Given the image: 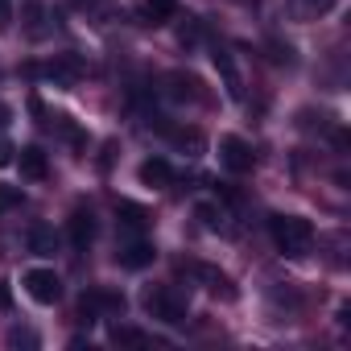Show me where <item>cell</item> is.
<instances>
[{
    "instance_id": "cell-1",
    "label": "cell",
    "mask_w": 351,
    "mask_h": 351,
    "mask_svg": "<svg viewBox=\"0 0 351 351\" xmlns=\"http://www.w3.org/2000/svg\"><path fill=\"white\" fill-rule=\"evenodd\" d=\"M269 232H273V240H277V248L285 256H306L310 244H314V228L302 215H273L269 219Z\"/></svg>"
},
{
    "instance_id": "cell-2",
    "label": "cell",
    "mask_w": 351,
    "mask_h": 351,
    "mask_svg": "<svg viewBox=\"0 0 351 351\" xmlns=\"http://www.w3.org/2000/svg\"><path fill=\"white\" fill-rule=\"evenodd\" d=\"M145 310H149L153 318L169 322V326H182V322H186V302H182V298H173L165 285L145 289Z\"/></svg>"
},
{
    "instance_id": "cell-3",
    "label": "cell",
    "mask_w": 351,
    "mask_h": 351,
    "mask_svg": "<svg viewBox=\"0 0 351 351\" xmlns=\"http://www.w3.org/2000/svg\"><path fill=\"white\" fill-rule=\"evenodd\" d=\"M21 285H25V293L38 302V306H54L58 298H62V281H58V273L54 269H29L25 277H21Z\"/></svg>"
},
{
    "instance_id": "cell-4",
    "label": "cell",
    "mask_w": 351,
    "mask_h": 351,
    "mask_svg": "<svg viewBox=\"0 0 351 351\" xmlns=\"http://www.w3.org/2000/svg\"><path fill=\"white\" fill-rule=\"evenodd\" d=\"M95 314H124V293H116V289H104V285H95V289H87L83 293V318L91 322Z\"/></svg>"
},
{
    "instance_id": "cell-5",
    "label": "cell",
    "mask_w": 351,
    "mask_h": 351,
    "mask_svg": "<svg viewBox=\"0 0 351 351\" xmlns=\"http://www.w3.org/2000/svg\"><path fill=\"white\" fill-rule=\"evenodd\" d=\"M219 161H223L232 173H248L252 161H256V153H252V145H248L244 136H223V141H219Z\"/></svg>"
},
{
    "instance_id": "cell-6",
    "label": "cell",
    "mask_w": 351,
    "mask_h": 351,
    "mask_svg": "<svg viewBox=\"0 0 351 351\" xmlns=\"http://www.w3.org/2000/svg\"><path fill=\"white\" fill-rule=\"evenodd\" d=\"M211 58H215V71H219V79H223V91H228L232 99H244V79H240V66H236V58H232L228 50H215Z\"/></svg>"
},
{
    "instance_id": "cell-7",
    "label": "cell",
    "mask_w": 351,
    "mask_h": 351,
    "mask_svg": "<svg viewBox=\"0 0 351 351\" xmlns=\"http://www.w3.org/2000/svg\"><path fill=\"white\" fill-rule=\"evenodd\" d=\"M116 261L124 265V269H145V265H153V244L149 240H124L120 244V252H116Z\"/></svg>"
},
{
    "instance_id": "cell-8",
    "label": "cell",
    "mask_w": 351,
    "mask_h": 351,
    "mask_svg": "<svg viewBox=\"0 0 351 351\" xmlns=\"http://www.w3.org/2000/svg\"><path fill=\"white\" fill-rule=\"evenodd\" d=\"M165 136H169L173 149L186 153V157H203V149H207V136L199 128H165Z\"/></svg>"
},
{
    "instance_id": "cell-9",
    "label": "cell",
    "mask_w": 351,
    "mask_h": 351,
    "mask_svg": "<svg viewBox=\"0 0 351 351\" xmlns=\"http://www.w3.org/2000/svg\"><path fill=\"white\" fill-rule=\"evenodd\" d=\"M79 75H83V62H79L75 54H58V58L46 66V79H54L58 87H71Z\"/></svg>"
},
{
    "instance_id": "cell-10",
    "label": "cell",
    "mask_w": 351,
    "mask_h": 351,
    "mask_svg": "<svg viewBox=\"0 0 351 351\" xmlns=\"http://www.w3.org/2000/svg\"><path fill=\"white\" fill-rule=\"evenodd\" d=\"M191 273H195V277H199V281H203V285H207L211 293H219V298H228V302L236 298V289H232L228 273H219L215 265H191Z\"/></svg>"
},
{
    "instance_id": "cell-11",
    "label": "cell",
    "mask_w": 351,
    "mask_h": 351,
    "mask_svg": "<svg viewBox=\"0 0 351 351\" xmlns=\"http://www.w3.org/2000/svg\"><path fill=\"white\" fill-rule=\"evenodd\" d=\"M141 182H145V186H153V191L169 186V182H173L169 161H165V157H149V161H141Z\"/></svg>"
},
{
    "instance_id": "cell-12",
    "label": "cell",
    "mask_w": 351,
    "mask_h": 351,
    "mask_svg": "<svg viewBox=\"0 0 351 351\" xmlns=\"http://www.w3.org/2000/svg\"><path fill=\"white\" fill-rule=\"evenodd\" d=\"M141 17L145 25H169V21H178V0H145Z\"/></svg>"
},
{
    "instance_id": "cell-13",
    "label": "cell",
    "mask_w": 351,
    "mask_h": 351,
    "mask_svg": "<svg viewBox=\"0 0 351 351\" xmlns=\"http://www.w3.org/2000/svg\"><path fill=\"white\" fill-rule=\"evenodd\" d=\"M91 240H95V215L87 207H75V215H71V244L87 248Z\"/></svg>"
},
{
    "instance_id": "cell-14",
    "label": "cell",
    "mask_w": 351,
    "mask_h": 351,
    "mask_svg": "<svg viewBox=\"0 0 351 351\" xmlns=\"http://www.w3.org/2000/svg\"><path fill=\"white\" fill-rule=\"evenodd\" d=\"M165 95H169V99H191V104L203 99L199 79H191V75H169V79H165Z\"/></svg>"
},
{
    "instance_id": "cell-15",
    "label": "cell",
    "mask_w": 351,
    "mask_h": 351,
    "mask_svg": "<svg viewBox=\"0 0 351 351\" xmlns=\"http://www.w3.org/2000/svg\"><path fill=\"white\" fill-rule=\"evenodd\" d=\"M21 173H25V178L29 182H42L46 178V173H50V165H46V153L38 149V145H29V149H21Z\"/></svg>"
},
{
    "instance_id": "cell-16",
    "label": "cell",
    "mask_w": 351,
    "mask_h": 351,
    "mask_svg": "<svg viewBox=\"0 0 351 351\" xmlns=\"http://www.w3.org/2000/svg\"><path fill=\"white\" fill-rule=\"evenodd\" d=\"M25 244H29V252H34V256H54V248H58V236H54V228L38 223V228H29Z\"/></svg>"
},
{
    "instance_id": "cell-17",
    "label": "cell",
    "mask_w": 351,
    "mask_h": 351,
    "mask_svg": "<svg viewBox=\"0 0 351 351\" xmlns=\"http://www.w3.org/2000/svg\"><path fill=\"white\" fill-rule=\"evenodd\" d=\"M195 215L203 219V228H207V232H232L228 211H223V207H215V203H199V207H195Z\"/></svg>"
},
{
    "instance_id": "cell-18",
    "label": "cell",
    "mask_w": 351,
    "mask_h": 351,
    "mask_svg": "<svg viewBox=\"0 0 351 351\" xmlns=\"http://www.w3.org/2000/svg\"><path fill=\"white\" fill-rule=\"evenodd\" d=\"M116 215H120V223H124L128 232H141V228L149 223V211L136 207V203H116Z\"/></svg>"
},
{
    "instance_id": "cell-19",
    "label": "cell",
    "mask_w": 351,
    "mask_h": 351,
    "mask_svg": "<svg viewBox=\"0 0 351 351\" xmlns=\"http://www.w3.org/2000/svg\"><path fill=\"white\" fill-rule=\"evenodd\" d=\"M108 335H112V343H128V347H145V343H149L145 330H136V326H120V322H116Z\"/></svg>"
},
{
    "instance_id": "cell-20",
    "label": "cell",
    "mask_w": 351,
    "mask_h": 351,
    "mask_svg": "<svg viewBox=\"0 0 351 351\" xmlns=\"http://www.w3.org/2000/svg\"><path fill=\"white\" fill-rule=\"evenodd\" d=\"M25 17H29V38H46V9L42 5H29Z\"/></svg>"
},
{
    "instance_id": "cell-21",
    "label": "cell",
    "mask_w": 351,
    "mask_h": 351,
    "mask_svg": "<svg viewBox=\"0 0 351 351\" xmlns=\"http://www.w3.org/2000/svg\"><path fill=\"white\" fill-rule=\"evenodd\" d=\"M330 5H335V0H293L298 17H318V13H326Z\"/></svg>"
},
{
    "instance_id": "cell-22",
    "label": "cell",
    "mask_w": 351,
    "mask_h": 351,
    "mask_svg": "<svg viewBox=\"0 0 351 351\" xmlns=\"http://www.w3.org/2000/svg\"><path fill=\"white\" fill-rule=\"evenodd\" d=\"M21 186H0V215H5V211H13V207H21Z\"/></svg>"
},
{
    "instance_id": "cell-23",
    "label": "cell",
    "mask_w": 351,
    "mask_h": 351,
    "mask_svg": "<svg viewBox=\"0 0 351 351\" xmlns=\"http://www.w3.org/2000/svg\"><path fill=\"white\" fill-rule=\"evenodd\" d=\"M9 347H38V335L25 330V326H13L9 330Z\"/></svg>"
},
{
    "instance_id": "cell-24",
    "label": "cell",
    "mask_w": 351,
    "mask_h": 351,
    "mask_svg": "<svg viewBox=\"0 0 351 351\" xmlns=\"http://www.w3.org/2000/svg\"><path fill=\"white\" fill-rule=\"evenodd\" d=\"M13 161H17V149H13V141H9L5 132H0V169L13 165Z\"/></svg>"
},
{
    "instance_id": "cell-25",
    "label": "cell",
    "mask_w": 351,
    "mask_h": 351,
    "mask_svg": "<svg viewBox=\"0 0 351 351\" xmlns=\"http://www.w3.org/2000/svg\"><path fill=\"white\" fill-rule=\"evenodd\" d=\"M199 38H203V25H199V21H186V29H182V46H199Z\"/></svg>"
},
{
    "instance_id": "cell-26",
    "label": "cell",
    "mask_w": 351,
    "mask_h": 351,
    "mask_svg": "<svg viewBox=\"0 0 351 351\" xmlns=\"http://www.w3.org/2000/svg\"><path fill=\"white\" fill-rule=\"evenodd\" d=\"M269 50H273V62H293V46H281V42H273Z\"/></svg>"
},
{
    "instance_id": "cell-27",
    "label": "cell",
    "mask_w": 351,
    "mask_h": 351,
    "mask_svg": "<svg viewBox=\"0 0 351 351\" xmlns=\"http://www.w3.org/2000/svg\"><path fill=\"white\" fill-rule=\"evenodd\" d=\"M13 25V0H0V34Z\"/></svg>"
},
{
    "instance_id": "cell-28",
    "label": "cell",
    "mask_w": 351,
    "mask_h": 351,
    "mask_svg": "<svg viewBox=\"0 0 351 351\" xmlns=\"http://www.w3.org/2000/svg\"><path fill=\"white\" fill-rule=\"evenodd\" d=\"M9 124H13V108H9V104H0V132H5Z\"/></svg>"
},
{
    "instance_id": "cell-29",
    "label": "cell",
    "mask_w": 351,
    "mask_h": 351,
    "mask_svg": "<svg viewBox=\"0 0 351 351\" xmlns=\"http://www.w3.org/2000/svg\"><path fill=\"white\" fill-rule=\"evenodd\" d=\"M9 306V285H0V310Z\"/></svg>"
},
{
    "instance_id": "cell-30",
    "label": "cell",
    "mask_w": 351,
    "mask_h": 351,
    "mask_svg": "<svg viewBox=\"0 0 351 351\" xmlns=\"http://www.w3.org/2000/svg\"><path fill=\"white\" fill-rule=\"evenodd\" d=\"M244 5H256V0H244Z\"/></svg>"
}]
</instances>
